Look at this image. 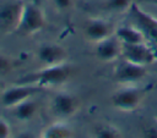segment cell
I'll return each mask as SVG.
<instances>
[{"mask_svg": "<svg viewBox=\"0 0 157 138\" xmlns=\"http://www.w3.org/2000/svg\"><path fill=\"white\" fill-rule=\"evenodd\" d=\"M72 73H74V68L67 62L56 66H42L39 70L20 77L18 79L15 81V83L31 84L40 89L55 88L65 84L71 78Z\"/></svg>", "mask_w": 157, "mask_h": 138, "instance_id": "cell-1", "label": "cell"}, {"mask_svg": "<svg viewBox=\"0 0 157 138\" xmlns=\"http://www.w3.org/2000/svg\"><path fill=\"white\" fill-rule=\"evenodd\" d=\"M126 12L131 24L140 29L145 42L157 51V18L145 11L136 2H132Z\"/></svg>", "mask_w": 157, "mask_h": 138, "instance_id": "cell-2", "label": "cell"}, {"mask_svg": "<svg viewBox=\"0 0 157 138\" xmlns=\"http://www.w3.org/2000/svg\"><path fill=\"white\" fill-rule=\"evenodd\" d=\"M148 90L150 87H137L136 84L123 85L110 95V103L118 110L132 111L141 105Z\"/></svg>", "mask_w": 157, "mask_h": 138, "instance_id": "cell-3", "label": "cell"}, {"mask_svg": "<svg viewBox=\"0 0 157 138\" xmlns=\"http://www.w3.org/2000/svg\"><path fill=\"white\" fill-rule=\"evenodd\" d=\"M45 24H47V18L43 9L36 2L26 1L16 33L23 37H31L43 31Z\"/></svg>", "mask_w": 157, "mask_h": 138, "instance_id": "cell-4", "label": "cell"}, {"mask_svg": "<svg viewBox=\"0 0 157 138\" xmlns=\"http://www.w3.org/2000/svg\"><path fill=\"white\" fill-rule=\"evenodd\" d=\"M25 2L23 0H0V37L16 33Z\"/></svg>", "mask_w": 157, "mask_h": 138, "instance_id": "cell-5", "label": "cell"}, {"mask_svg": "<svg viewBox=\"0 0 157 138\" xmlns=\"http://www.w3.org/2000/svg\"><path fill=\"white\" fill-rule=\"evenodd\" d=\"M81 101L80 99L69 92H58L49 103L50 112L59 120H66L77 114L80 110Z\"/></svg>", "mask_w": 157, "mask_h": 138, "instance_id": "cell-6", "label": "cell"}, {"mask_svg": "<svg viewBox=\"0 0 157 138\" xmlns=\"http://www.w3.org/2000/svg\"><path fill=\"white\" fill-rule=\"evenodd\" d=\"M147 66L139 65L123 59L113 71V78L121 85H130L139 83L147 74Z\"/></svg>", "mask_w": 157, "mask_h": 138, "instance_id": "cell-7", "label": "cell"}, {"mask_svg": "<svg viewBox=\"0 0 157 138\" xmlns=\"http://www.w3.org/2000/svg\"><path fill=\"white\" fill-rule=\"evenodd\" d=\"M42 89L31 84H21V83H13L12 85L5 88L0 93V104L5 109H11L15 105L33 98L37 93H39Z\"/></svg>", "mask_w": 157, "mask_h": 138, "instance_id": "cell-8", "label": "cell"}, {"mask_svg": "<svg viewBox=\"0 0 157 138\" xmlns=\"http://www.w3.org/2000/svg\"><path fill=\"white\" fill-rule=\"evenodd\" d=\"M121 57L139 65L148 66L150 64L157 60V51L152 46H150L147 43L126 44V45H123Z\"/></svg>", "mask_w": 157, "mask_h": 138, "instance_id": "cell-9", "label": "cell"}, {"mask_svg": "<svg viewBox=\"0 0 157 138\" xmlns=\"http://www.w3.org/2000/svg\"><path fill=\"white\" fill-rule=\"evenodd\" d=\"M114 26L108 20L101 17H92L88 18L83 27V34L87 40L92 43H98L115 33Z\"/></svg>", "mask_w": 157, "mask_h": 138, "instance_id": "cell-10", "label": "cell"}, {"mask_svg": "<svg viewBox=\"0 0 157 138\" xmlns=\"http://www.w3.org/2000/svg\"><path fill=\"white\" fill-rule=\"evenodd\" d=\"M36 57L42 66H56L66 62L67 51L59 44L44 43L38 46Z\"/></svg>", "mask_w": 157, "mask_h": 138, "instance_id": "cell-11", "label": "cell"}, {"mask_svg": "<svg viewBox=\"0 0 157 138\" xmlns=\"http://www.w3.org/2000/svg\"><path fill=\"white\" fill-rule=\"evenodd\" d=\"M123 44L117 38L115 34L96 43L94 46V55L98 60L103 62H112L115 61L119 56H121Z\"/></svg>", "mask_w": 157, "mask_h": 138, "instance_id": "cell-12", "label": "cell"}, {"mask_svg": "<svg viewBox=\"0 0 157 138\" xmlns=\"http://www.w3.org/2000/svg\"><path fill=\"white\" fill-rule=\"evenodd\" d=\"M38 110H39L38 103L33 98H29L17 105H15L13 107H11L10 112L17 121L28 122V121H32L37 116Z\"/></svg>", "mask_w": 157, "mask_h": 138, "instance_id": "cell-13", "label": "cell"}, {"mask_svg": "<svg viewBox=\"0 0 157 138\" xmlns=\"http://www.w3.org/2000/svg\"><path fill=\"white\" fill-rule=\"evenodd\" d=\"M39 138H74V129L64 120H59L45 126L42 129Z\"/></svg>", "mask_w": 157, "mask_h": 138, "instance_id": "cell-14", "label": "cell"}, {"mask_svg": "<svg viewBox=\"0 0 157 138\" xmlns=\"http://www.w3.org/2000/svg\"><path fill=\"white\" fill-rule=\"evenodd\" d=\"M117 38L120 40V43L123 45L126 44H139V43H146L145 38L142 35V33L140 32V29H137L135 26L130 24V26H121L118 27L115 29Z\"/></svg>", "mask_w": 157, "mask_h": 138, "instance_id": "cell-15", "label": "cell"}, {"mask_svg": "<svg viewBox=\"0 0 157 138\" xmlns=\"http://www.w3.org/2000/svg\"><path fill=\"white\" fill-rule=\"evenodd\" d=\"M91 138H123V134L120 129L112 123H98L93 128Z\"/></svg>", "mask_w": 157, "mask_h": 138, "instance_id": "cell-16", "label": "cell"}, {"mask_svg": "<svg viewBox=\"0 0 157 138\" xmlns=\"http://www.w3.org/2000/svg\"><path fill=\"white\" fill-rule=\"evenodd\" d=\"M132 2H134L132 0H104L103 7L108 11L121 12V11H128Z\"/></svg>", "mask_w": 157, "mask_h": 138, "instance_id": "cell-17", "label": "cell"}, {"mask_svg": "<svg viewBox=\"0 0 157 138\" xmlns=\"http://www.w3.org/2000/svg\"><path fill=\"white\" fill-rule=\"evenodd\" d=\"M15 67H16V62L11 56L0 54V81L7 74H10L15 70Z\"/></svg>", "mask_w": 157, "mask_h": 138, "instance_id": "cell-18", "label": "cell"}, {"mask_svg": "<svg viewBox=\"0 0 157 138\" xmlns=\"http://www.w3.org/2000/svg\"><path fill=\"white\" fill-rule=\"evenodd\" d=\"M52 2L59 12H67L74 6V0H52Z\"/></svg>", "mask_w": 157, "mask_h": 138, "instance_id": "cell-19", "label": "cell"}, {"mask_svg": "<svg viewBox=\"0 0 157 138\" xmlns=\"http://www.w3.org/2000/svg\"><path fill=\"white\" fill-rule=\"evenodd\" d=\"M12 128L11 125L2 117H0V138H12Z\"/></svg>", "mask_w": 157, "mask_h": 138, "instance_id": "cell-20", "label": "cell"}, {"mask_svg": "<svg viewBox=\"0 0 157 138\" xmlns=\"http://www.w3.org/2000/svg\"><path fill=\"white\" fill-rule=\"evenodd\" d=\"M142 138H157V125H150L144 128Z\"/></svg>", "mask_w": 157, "mask_h": 138, "instance_id": "cell-21", "label": "cell"}, {"mask_svg": "<svg viewBox=\"0 0 157 138\" xmlns=\"http://www.w3.org/2000/svg\"><path fill=\"white\" fill-rule=\"evenodd\" d=\"M12 138H34V136H33V133H31V132H28V131H23V132L17 133V134L13 136Z\"/></svg>", "mask_w": 157, "mask_h": 138, "instance_id": "cell-22", "label": "cell"}, {"mask_svg": "<svg viewBox=\"0 0 157 138\" xmlns=\"http://www.w3.org/2000/svg\"><path fill=\"white\" fill-rule=\"evenodd\" d=\"M147 1H150V2H153V4H156V5H157V0H147Z\"/></svg>", "mask_w": 157, "mask_h": 138, "instance_id": "cell-23", "label": "cell"}, {"mask_svg": "<svg viewBox=\"0 0 157 138\" xmlns=\"http://www.w3.org/2000/svg\"><path fill=\"white\" fill-rule=\"evenodd\" d=\"M1 85H2V83H1V81H0V87H1Z\"/></svg>", "mask_w": 157, "mask_h": 138, "instance_id": "cell-24", "label": "cell"}]
</instances>
